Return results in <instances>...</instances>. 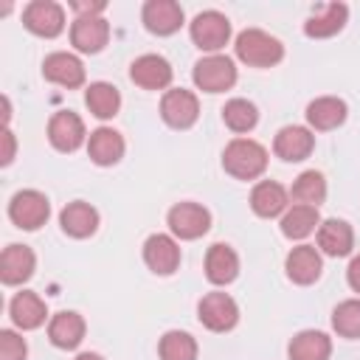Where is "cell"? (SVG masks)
<instances>
[{
    "label": "cell",
    "instance_id": "obj_1",
    "mask_svg": "<svg viewBox=\"0 0 360 360\" xmlns=\"http://www.w3.org/2000/svg\"><path fill=\"white\" fill-rule=\"evenodd\" d=\"M222 169L236 180H256L267 169V152L253 138H233L222 152Z\"/></svg>",
    "mask_w": 360,
    "mask_h": 360
},
{
    "label": "cell",
    "instance_id": "obj_2",
    "mask_svg": "<svg viewBox=\"0 0 360 360\" xmlns=\"http://www.w3.org/2000/svg\"><path fill=\"white\" fill-rule=\"evenodd\" d=\"M233 51H236V59L250 68H273L284 59V45L262 28H245L236 37Z\"/></svg>",
    "mask_w": 360,
    "mask_h": 360
},
{
    "label": "cell",
    "instance_id": "obj_3",
    "mask_svg": "<svg viewBox=\"0 0 360 360\" xmlns=\"http://www.w3.org/2000/svg\"><path fill=\"white\" fill-rule=\"evenodd\" d=\"M191 76L202 93H225L236 84V65L222 53H208L194 65Z\"/></svg>",
    "mask_w": 360,
    "mask_h": 360
},
{
    "label": "cell",
    "instance_id": "obj_4",
    "mask_svg": "<svg viewBox=\"0 0 360 360\" xmlns=\"http://www.w3.org/2000/svg\"><path fill=\"white\" fill-rule=\"evenodd\" d=\"M48 214H51V202L37 188H22L8 202V217L22 231H37L39 225H45Z\"/></svg>",
    "mask_w": 360,
    "mask_h": 360
},
{
    "label": "cell",
    "instance_id": "obj_5",
    "mask_svg": "<svg viewBox=\"0 0 360 360\" xmlns=\"http://www.w3.org/2000/svg\"><path fill=\"white\" fill-rule=\"evenodd\" d=\"M188 31H191V39H194V45L200 51L217 53L231 39V20L225 14H219V11H214V8L211 11H200L191 20V28Z\"/></svg>",
    "mask_w": 360,
    "mask_h": 360
},
{
    "label": "cell",
    "instance_id": "obj_6",
    "mask_svg": "<svg viewBox=\"0 0 360 360\" xmlns=\"http://www.w3.org/2000/svg\"><path fill=\"white\" fill-rule=\"evenodd\" d=\"M197 318L211 332H228L239 321V307L228 292H208L197 304Z\"/></svg>",
    "mask_w": 360,
    "mask_h": 360
},
{
    "label": "cell",
    "instance_id": "obj_7",
    "mask_svg": "<svg viewBox=\"0 0 360 360\" xmlns=\"http://www.w3.org/2000/svg\"><path fill=\"white\" fill-rule=\"evenodd\" d=\"M22 22L37 37H59L65 28V8L53 0H34L22 8Z\"/></svg>",
    "mask_w": 360,
    "mask_h": 360
},
{
    "label": "cell",
    "instance_id": "obj_8",
    "mask_svg": "<svg viewBox=\"0 0 360 360\" xmlns=\"http://www.w3.org/2000/svg\"><path fill=\"white\" fill-rule=\"evenodd\" d=\"M160 115L169 127L174 129H188L197 115H200V101L191 90H183V87H174V90H166L163 98H160Z\"/></svg>",
    "mask_w": 360,
    "mask_h": 360
},
{
    "label": "cell",
    "instance_id": "obj_9",
    "mask_svg": "<svg viewBox=\"0 0 360 360\" xmlns=\"http://www.w3.org/2000/svg\"><path fill=\"white\" fill-rule=\"evenodd\" d=\"M169 228L180 239H200L211 228V214L200 202H177L169 211Z\"/></svg>",
    "mask_w": 360,
    "mask_h": 360
},
{
    "label": "cell",
    "instance_id": "obj_10",
    "mask_svg": "<svg viewBox=\"0 0 360 360\" xmlns=\"http://www.w3.org/2000/svg\"><path fill=\"white\" fill-rule=\"evenodd\" d=\"M110 39V22L101 14L76 17L70 25V42L82 53H98Z\"/></svg>",
    "mask_w": 360,
    "mask_h": 360
},
{
    "label": "cell",
    "instance_id": "obj_11",
    "mask_svg": "<svg viewBox=\"0 0 360 360\" xmlns=\"http://www.w3.org/2000/svg\"><path fill=\"white\" fill-rule=\"evenodd\" d=\"M143 262L158 276H172L180 267V248L169 233H152L143 242Z\"/></svg>",
    "mask_w": 360,
    "mask_h": 360
},
{
    "label": "cell",
    "instance_id": "obj_12",
    "mask_svg": "<svg viewBox=\"0 0 360 360\" xmlns=\"http://www.w3.org/2000/svg\"><path fill=\"white\" fill-rule=\"evenodd\" d=\"M129 79L143 90H163L172 84V65L160 53H143L129 65Z\"/></svg>",
    "mask_w": 360,
    "mask_h": 360
},
{
    "label": "cell",
    "instance_id": "obj_13",
    "mask_svg": "<svg viewBox=\"0 0 360 360\" xmlns=\"http://www.w3.org/2000/svg\"><path fill=\"white\" fill-rule=\"evenodd\" d=\"M48 141L59 152H76L84 143V124H82V118L76 112H70V110H59L48 121Z\"/></svg>",
    "mask_w": 360,
    "mask_h": 360
},
{
    "label": "cell",
    "instance_id": "obj_14",
    "mask_svg": "<svg viewBox=\"0 0 360 360\" xmlns=\"http://www.w3.org/2000/svg\"><path fill=\"white\" fill-rule=\"evenodd\" d=\"M312 146H315V135L307 127H298V124L281 127L273 138V152L287 163H298V160L309 158Z\"/></svg>",
    "mask_w": 360,
    "mask_h": 360
},
{
    "label": "cell",
    "instance_id": "obj_15",
    "mask_svg": "<svg viewBox=\"0 0 360 360\" xmlns=\"http://www.w3.org/2000/svg\"><path fill=\"white\" fill-rule=\"evenodd\" d=\"M141 17H143L146 31L158 37H169L183 25V8L174 0H146Z\"/></svg>",
    "mask_w": 360,
    "mask_h": 360
},
{
    "label": "cell",
    "instance_id": "obj_16",
    "mask_svg": "<svg viewBox=\"0 0 360 360\" xmlns=\"http://www.w3.org/2000/svg\"><path fill=\"white\" fill-rule=\"evenodd\" d=\"M42 76L59 87H82L84 84V65L79 62V56L73 53H65V51H56L51 56H45L42 62Z\"/></svg>",
    "mask_w": 360,
    "mask_h": 360
},
{
    "label": "cell",
    "instance_id": "obj_17",
    "mask_svg": "<svg viewBox=\"0 0 360 360\" xmlns=\"http://www.w3.org/2000/svg\"><path fill=\"white\" fill-rule=\"evenodd\" d=\"M37 259L28 245H8L0 256V278L3 284H22L34 276Z\"/></svg>",
    "mask_w": 360,
    "mask_h": 360
},
{
    "label": "cell",
    "instance_id": "obj_18",
    "mask_svg": "<svg viewBox=\"0 0 360 360\" xmlns=\"http://www.w3.org/2000/svg\"><path fill=\"white\" fill-rule=\"evenodd\" d=\"M284 270L290 276V281L295 284H312L318 281L321 270H323V262H321V253L318 248L312 245H298L287 253V262H284Z\"/></svg>",
    "mask_w": 360,
    "mask_h": 360
},
{
    "label": "cell",
    "instance_id": "obj_19",
    "mask_svg": "<svg viewBox=\"0 0 360 360\" xmlns=\"http://www.w3.org/2000/svg\"><path fill=\"white\" fill-rule=\"evenodd\" d=\"M87 155L98 166H112L124 158V138L112 127H98L87 138Z\"/></svg>",
    "mask_w": 360,
    "mask_h": 360
},
{
    "label": "cell",
    "instance_id": "obj_20",
    "mask_svg": "<svg viewBox=\"0 0 360 360\" xmlns=\"http://www.w3.org/2000/svg\"><path fill=\"white\" fill-rule=\"evenodd\" d=\"M59 225H62V231L68 236L84 239V236L96 233V228H98V211L90 202H82V200L68 202L62 208V214H59Z\"/></svg>",
    "mask_w": 360,
    "mask_h": 360
},
{
    "label": "cell",
    "instance_id": "obj_21",
    "mask_svg": "<svg viewBox=\"0 0 360 360\" xmlns=\"http://www.w3.org/2000/svg\"><path fill=\"white\" fill-rule=\"evenodd\" d=\"M205 276L211 284H231L239 276V256L231 245H211L205 253Z\"/></svg>",
    "mask_w": 360,
    "mask_h": 360
},
{
    "label": "cell",
    "instance_id": "obj_22",
    "mask_svg": "<svg viewBox=\"0 0 360 360\" xmlns=\"http://www.w3.org/2000/svg\"><path fill=\"white\" fill-rule=\"evenodd\" d=\"M346 20H349V8H346V3H326V6H321L307 22H304V34L307 37H315V39H323V37H332V34H338L343 25H346Z\"/></svg>",
    "mask_w": 360,
    "mask_h": 360
},
{
    "label": "cell",
    "instance_id": "obj_23",
    "mask_svg": "<svg viewBox=\"0 0 360 360\" xmlns=\"http://www.w3.org/2000/svg\"><path fill=\"white\" fill-rule=\"evenodd\" d=\"M250 208H253V214H259L264 219L278 217L281 211H287V188L276 180L256 183L250 191Z\"/></svg>",
    "mask_w": 360,
    "mask_h": 360
},
{
    "label": "cell",
    "instance_id": "obj_24",
    "mask_svg": "<svg viewBox=\"0 0 360 360\" xmlns=\"http://www.w3.org/2000/svg\"><path fill=\"white\" fill-rule=\"evenodd\" d=\"M318 248L326 256H346L354 248V233L352 225L343 219H323L318 225Z\"/></svg>",
    "mask_w": 360,
    "mask_h": 360
},
{
    "label": "cell",
    "instance_id": "obj_25",
    "mask_svg": "<svg viewBox=\"0 0 360 360\" xmlns=\"http://www.w3.org/2000/svg\"><path fill=\"white\" fill-rule=\"evenodd\" d=\"M307 121L312 129H321V132L335 129L346 121V101L335 96H321L307 104Z\"/></svg>",
    "mask_w": 360,
    "mask_h": 360
},
{
    "label": "cell",
    "instance_id": "obj_26",
    "mask_svg": "<svg viewBox=\"0 0 360 360\" xmlns=\"http://www.w3.org/2000/svg\"><path fill=\"white\" fill-rule=\"evenodd\" d=\"M48 338L59 349H76L84 338V318L79 312H56L48 323Z\"/></svg>",
    "mask_w": 360,
    "mask_h": 360
},
{
    "label": "cell",
    "instance_id": "obj_27",
    "mask_svg": "<svg viewBox=\"0 0 360 360\" xmlns=\"http://www.w3.org/2000/svg\"><path fill=\"white\" fill-rule=\"evenodd\" d=\"M8 312H11L14 326H20V329H37V326L45 323V315H48L45 312V301L37 292H28V290H22V292H17L11 298Z\"/></svg>",
    "mask_w": 360,
    "mask_h": 360
},
{
    "label": "cell",
    "instance_id": "obj_28",
    "mask_svg": "<svg viewBox=\"0 0 360 360\" xmlns=\"http://www.w3.org/2000/svg\"><path fill=\"white\" fill-rule=\"evenodd\" d=\"M287 354H290V360H329V354H332V340H329L323 332L304 329V332H298V335L290 340Z\"/></svg>",
    "mask_w": 360,
    "mask_h": 360
},
{
    "label": "cell",
    "instance_id": "obj_29",
    "mask_svg": "<svg viewBox=\"0 0 360 360\" xmlns=\"http://www.w3.org/2000/svg\"><path fill=\"white\" fill-rule=\"evenodd\" d=\"M84 104H87V110H90L96 118L107 121V118H112V115L121 110V93H118V87L110 84V82H93V84L87 87V93H84Z\"/></svg>",
    "mask_w": 360,
    "mask_h": 360
},
{
    "label": "cell",
    "instance_id": "obj_30",
    "mask_svg": "<svg viewBox=\"0 0 360 360\" xmlns=\"http://www.w3.org/2000/svg\"><path fill=\"white\" fill-rule=\"evenodd\" d=\"M318 225H321L318 208L301 205V202H295L292 208H287L284 217H281V233H284L287 239H304V236H309L312 231H318Z\"/></svg>",
    "mask_w": 360,
    "mask_h": 360
},
{
    "label": "cell",
    "instance_id": "obj_31",
    "mask_svg": "<svg viewBox=\"0 0 360 360\" xmlns=\"http://www.w3.org/2000/svg\"><path fill=\"white\" fill-rule=\"evenodd\" d=\"M292 200L301 202V205H312L318 208L323 200H326V180L321 172L309 169V172H301L292 183Z\"/></svg>",
    "mask_w": 360,
    "mask_h": 360
},
{
    "label": "cell",
    "instance_id": "obj_32",
    "mask_svg": "<svg viewBox=\"0 0 360 360\" xmlns=\"http://www.w3.org/2000/svg\"><path fill=\"white\" fill-rule=\"evenodd\" d=\"M222 121L231 132H250L259 121V110L253 101L248 98H231L225 107H222Z\"/></svg>",
    "mask_w": 360,
    "mask_h": 360
},
{
    "label": "cell",
    "instance_id": "obj_33",
    "mask_svg": "<svg viewBox=\"0 0 360 360\" xmlns=\"http://www.w3.org/2000/svg\"><path fill=\"white\" fill-rule=\"evenodd\" d=\"M158 354H160V360H197V340L188 332L172 329L160 338Z\"/></svg>",
    "mask_w": 360,
    "mask_h": 360
},
{
    "label": "cell",
    "instance_id": "obj_34",
    "mask_svg": "<svg viewBox=\"0 0 360 360\" xmlns=\"http://www.w3.org/2000/svg\"><path fill=\"white\" fill-rule=\"evenodd\" d=\"M332 326L340 338H360V298L340 301L332 312Z\"/></svg>",
    "mask_w": 360,
    "mask_h": 360
},
{
    "label": "cell",
    "instance_id": "obj_35",
    "mask_svg": "<svg viewBox=\"0 0 360 360\" xmlns=\"http://www.w3.org/2000/svg\"><path fill=\"white\" fill-rule=\"evenodd\" d=\"M25 354H28L25 340L17 332L3 329L0 332V360H25Z\"/></svg>",
    "mask_w": 360,
    "mask_h": 360
},
{
    "label": "cell",
    "instance_id": "obj_36",
    "mask_svg": "<svg viewBox=\"0 0 360 360\" xmlns=\"http://www.w3.org/2000/svg\"><path fill=\"white\" fill-rule=\"evenodd\" d=\"M3 158H0V163L3 166H8L11 160H14V135H11V129L8 127H3Z\"/></svg>",
    "mask_w": 360,
    "mask_h": 360
},
{
    "label": "cell",
    "instance_id": "obj_37",
    "mask_svg": "<svg viewBox=\"0 0 360 360\" xmlns=\"http://www.w3.org/2000/svg\"><path fill=\"white\" fill-rule=\"evenodd\" d=\"M346 278H349V287H352L354 292H360V256H354V259L349 262Z\"/></svg>",
    "mask_w": 360,
    "mask_h": 360
},
{
    "label": "cell",
    "instance_id": "obj_38",
    "mask_svg": "<svg viewBox=\"0 0 360 360\" xmlns=\"http://www.w3.org/2000/svg\"><path fill=\"white\" fill-rule=\"evenodd\" d=\"M76 360H104V357H101V354H96V352H82Z\"/></svg>",
    "mask_w": 360,
    "mask_h": 360
}]
</instances>
